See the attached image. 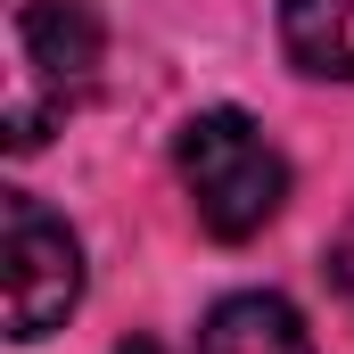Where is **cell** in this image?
<instances>
[{"instance_id": "6da1fadb", "label": "cell", "mask_w": 354, "mask_h": 354, "mask_svg": "<svg viewBox=\"0 0 354 354\" xmlns=\"http://www.w3.org/2000/svg\"><path fill=\"white\" fill-rule=\"evenodd\" d=\"M107 33L91 0H17L8 8V75H0V132L8 149H41L99 83Z\"/></svg>"}, {"instance_id": "7a4b0ae2", "label": "cell", "mask_w": 354, "mask_h": 354, "mask_svg": "<svg viewBox=\"0 0 354 354\" xmlns=\"http://www.w3.org/2000/svg\"><path fill=\"white\" fill-rule=\"evenodd\" d=\"M174 174L189 189V214L206 239H256L288 206V157L248 107H198L174 132Z\"/></svg>"}, {"instance_id": "3957f363", "label": "cell", "mask_w": 354, "mask_h": 354, "mask_svg": "<svg viewBox=\"0 0 354 354\" xmlns=\"http://www.w3.org/2000/svg\"><path fill=\"white\" fill-rule=\"evenodd\" d=\"M0 256H8V338L33 346L83 305V239L33 189H0Z\"/></svg>"}, {"instance_id": "277c9868", "label": "cell", "mask_w": 354, "mask_h": 354, "mask_svg": "<svg viewBox=\"0 0 354 354\" xmlns=\"http://www.w3.org/2000/svg\"><path fill=\"white\" fill-rule=\"evenodd\" d=\"M189 354H322V346H313V330H305V313L288 297L239 288V297H223L206 313V330H198Z\"/></svg>"}, {"instance_id": "5b68a950", "label": "cell", "mask_w": 354, "mask_h": 354, "mask_svg": "<svg viewBox=\"0 0 354 354\" xmlns=\"http://www.w3.org/2000/svg\"><path fill=\"white\" fill-rule=\"evenodd\" d=\"M280 50L313 83H354V0H280Z\"/></svg>"}, {"instance_id": "8992f818", "label": "cell", "mask_w": 354, "mask_h": 354, "mask_svg": "<svg viewBox=\"0 0 354 354\" xmlns=\"http://www.w3.org/2000/svg\"><path fill=\"white\" fill-rule=\"evenodd\" d=\"M330 280H338V288L354 297V214H346V231L330 239Z\"/></svg>"}]
</instances>
